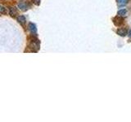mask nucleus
Segmentation results:
<instances>
[{
    "label": "nucleus",
    "instance_id": "nucleus-6",
    "mask_svg": "<svg viewBox=\"0 0 131 122\" xmlns=\"http://www.w3.org/2000/svg\"><path fill=\"white\" fill-rule=\"evenodd\" d=\"M117 34L121 37H125L127 34V29L125 28H121L117 30Z\"/></svg>",
    "mask_w": 131,
    "mask_h": 122
},
{
    "label": "nucleus",
    "instance_id": "nucleus-12",
    "mask_svg": "<svg viewBox=\"0 0 131 122\" xmlns=\"http://www.w3.org/2000/svg\"><path fill=\"white\" fill-rule=\"evenodd\" d=\"M129 37L131 38V29L129 30Z\"/></svg>",
    "mask_w": 131,
    "mask_h": 122
},
{
    "label": "nucleus",
    "instance_id": "nucleus-1",
    "mask_svg": "<svg viewBox=\"0 0 131 122\" xmlns=\"http://www.w3.org/2000/svg\"><path fill=\"white\" fill-rule=\"evenodd\" d=\"M39 45H40V42L38 39H35V38H33L30 43L28 45V47L31 49V51H38L39 49Z\"/></svg>",
    "mask_w": 131,
    "mask_h": 122
},
{
    "label": "nucleus",
    "instance_id": "nucleus-5",
    "mask_svg": "<svg viewBox=\"0 0 131 122\" xmlns=\"http://www.w3.org/2000/svg\"><path fill=\"white\" fill-rule=\"evenodd\" d=\"M9 14L11 15V16H12V17H16V15L18 14V11H17V10H16V7H12L9 8Z\"/></svg>",
    "mask_w": 131,
    "mask_h": 122
},
{
    "label": "nucleus",
    "instance_id": "nucleus-8",
    "mask_svg": "<svg viewBox=\"0 0 131 122\" xmlns=\"http://www.w3.org/2000/svg\"><path fill=\"white\" fill-rule=\"evenodd\" d=\"M126 14H127V11L125 10V9H122V10L118 11V16H121V17H123V16H125Z\"/></svg>",
    "mask_w": 131,
    "mask_h": 122
},
{
    "label": "nucleus",
    "instance_id": "nucleus-4",
    "mask_svg": "<svg viewBox=\"0 0 131 122\" xmlns=\"http://www.w3.org/2000/svg\"><path fill=\"white\" fill-rule=\"evenodd\" d=\"M28 28H29V30H30V32L32 34H36L37 28H36V25L35 24L30 23V24H29V25H28Z\"/></svg>",
    "mask_w": 131,
    "mask_h": 122
},
{
    "label": "nucleus",
    "instance_id": "nucleus-7",
    "mask_svg": "<svg viewBox=\"0 0 131 122\" xmlns=\"http://www.w3.org/2000/svg\"><path fill=\"white\" fill-rule=\"evenodd\" d=\"M17 21H18L19 24H21V25H24V24H26V17H25L24 16H20L17 17Z\"/></svg>",
    "mask_w": 131,
    "mask_h": 122
},
{
    "label": "nucleus",
    "instance_id": "nucleus-10",
    "mask_svg": "<svg viewBox=\"0 0 131 122\" xmlns=\"http://www.w3.org/2000/svg\"><path fill=\"white\" fill-rule=\"evenodd\" d=\"M0 13L1 14H6L7 13L6 8L4 7H3L2 5H0Z\"/></svg>",
    "mask_w": 131,
    "mask_h": 122
},
{
    "label": "nucleus",
    "instance_id": "nucleus-2",
    "mask_svg": "<svg viewBox=\"0 0 131 122\" xmlns=\"http://www.w3.org/2000/svg\"><path fill=\"white\" fill-rule=\"evenodd\" d=\"M30 3H29L28 1H24V0H22V1H20L18 3V7L20 10H21L22 11H26L28 9H30Z\"/></svg>",
    "mask_w": 131,
    "mask_h": 122
},
{
    "label": "nucleus",
    "instance_id": "nucleus-3",
    "mask_svg": "<svg viewBox=\"0 0 131 122\" xmlns=\"http://www.w3.org/2000/svg\"><path fill=\"white\" fill-rule=\"evenodd\" d=\"M113 23L115 24V25L121 26V24L124 23V19H123L121 16H117V17H115L113 19Z\"/></svg>",
    "mask_w": 131,
    "mask_h": 122
},
{
    "label": "nucleus",
    "instance_id": "nucleus-11",
    "mask_svg": "<svg viewBox=\"0 0 131 122\" xmlns=\"http://www.w3.org/2000/svg\"><path fill=\"white\" fill-rule=\"evenodd\" d=\"M33 3H34L35 5H39L40 4V0H33Z\"/></svg>",
    "mask_w": 131,
    "mask_h": 122
},
{
    "label": "nucleus",
    "instance_id": "nucleus-9",
    "mask_svg": "<svg viewBox=\"0 0 131 122\" xmlns=\"http://www.w3.org/2000/svg\"><path fill=\"white\" fill-rule=\"evenodd\" d=\"M116 1L119 6H124L126 3H128L129 0H116Z\"/></svg>",
    "mask_w": 131,
    "mask_h": 122
}]
</instances>
